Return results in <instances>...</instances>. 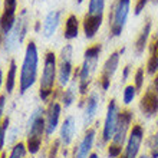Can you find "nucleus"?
I'll list each match as a JSON object with an SVG mask.
<instances>
[{
    "label": "nucleus",
    "mask_w": 158,
    "mask_h": 158,
    "mask_svg": "<svg viewBox=\"0 0 158 158\" xmlns=\"http://www.w3.org/2000/svg\"><path fill=\"white\" fill-rule=\"evenodd\" d=\"M101 52H102V45L101 43H92L88 46L83 52V62L79 68H76L73 72V81L78 83V91L81 95V99L89 94V88L94 81V73L98 66Z\"/></svg>",
    "instance_id": "obj_1"
},
{
    "label": "nucleus",
    "mask_w": 158,
    "mask_h": 158,
    "mask_svg": "<svg viewBox=\"0 0 158 158\" xmlns=\"http://www.w3.org/2000/svg\"><path fill=\"white\" fill-rule=\"evenodd\" d=\"M38 66H39V50L35 40H30L26 45L23 63L20 68L19 76V92L22 95L26 94L38 81Z\"/></svg>",
    "instance_id": "obj_2"
},
{
    "label": "nucleus",
    "mask_w": 158,
    "mask_h": 158,
    "mask_svg": "<svg viewBox=\"0 0 158 158\" xmlns=\"http://www.w3.org/2000/svg\"><path fill=\"white\" fill-rule=\"evenodd\" d=\"M58 82V56L53 50H46L43 59V69L39 79V96L43 102L53 95Z\"/></svg>",
    "instance_id": "obj_3"
},
{
    "label": "nucleus",
    "mask_w": 158,
    "mask_h": 158,
    "mask_svg": "<svg viewBox=\"0 0 158 158\" xmlns=\"http://www.w3.org/2000/svg\"><path fill=\"white\" fill-rule=\"evenodd\" d=\"M134 111L131 108H122L119 114V119H118V125L115 129L112 139L108 144V157L109 158H118L122 154V148H124L128 134L131 131L134 125Z\"/></svg>",
    "instance_id": "obj_4"
},
{
    "label": "nucleus",
    "mask_w": 158,
    "mask_h": 158,
    "mask_svg": "<svg viewBox=\"0 0 158 158\" xmlns=\"http://www.w3.org/2000/svg\"><path fill=\"white\" fill-rule=\"evenodd\" d=\"M27 138H26V147L27 152L32 155L38 154L43 144V137H46V124H45V108L38 106L30 114L27 121Z\"/></svg>",
    "instance_id": "obj_5"
},
{
    "label": "nucleus",
    "mask_w": 158,
    "mask_h": 158,
    "mask_svg": "<svg viewBox=\"0 0 158 158\" xmlns=\"http://www.w3.org/2000/svg\"><path fill=\"white\" fill-rule=\"evenodd\" d=\"M131 10V0H114L111 4V10L108 15V26H109V38H119L124 27L127 25Z\"/></svg>",
    "instance_id": "obj_6"
},
{
    "label": "nucleus",
    "mask_w": 158,
    "mask_h": 158,
    "mask_svg": "<svg viewBox=\"0 0 158 158\" xmlns=\"http://www.w3.org/2000/svg\"><path fill=\"white\" fill-rule=\"evenodd\" d=\"M105 0H89L88 12L82 19V30L86 39H94L104 22Z\"/></svg>",
    "instance_id": "obj_7"
},
{
    "label": "nucleus",
    "mask_w": 158,
    "mask_h": 158,
    "mask_svg": "<svg viewBox=\"0 0 158 158\" xmlns=\"http://www.w3.org/2000/svg\"><path fill=\"white\" fill-rule=\"evenodd\" d=\"M138 108L145 118H152L158 115V72L152 76L150 85L142 92Z\"/></svg>",
    "instance_id": "obj_8"
},
{
    "label": "nucleus",
    "mask_w": 158,
    "mask_h": 158,
    "mask_svg": "<svg viewBox=\"0 0 158 158\" xmlns=\"http://www.w3.org/2000/svg\"><path fill=\"white\" fill-rule=\"evenodd\" d=\"M73 72V48L72 45H65L58 56V85L60 91L71 82Z\"/></svg>",
    "instance_id": "obj_9"
},
{
    "label": "nucleus",
    "mask_w": 158,
    "mask_h": 158,
    "mask_svg": "<svg viewBox=\"0 0 158 158\" xmlns=\"http://www.w3.org/2000/svg\"><path fill=\"white\" fill-rule=\"evenodd\" d=\"M125 48H119V49L114 50L112 53L109 55L106 60L104 62L102 68H101L99 76H98V85L102 89V92H106L112 83V78L117 73L118 68H119V62H121V56L124 55Z\"/></svg>",
    "instance_id": "obj_10"
},
{
    "label": "nucleus",
    "mask_w": 158,
    "mask_h": 158,
    "mask_svg": "<svg viewBox=\"0 0 158 158\" xmlns=\"http://www.w3.org/2000/svg\"><path fill=\"white\" fill-rule=\"evenodd\" d=\"M121 108L118 105L117 99H109L108 105H106V114H105V119L102 124V132H101V141L104 144H109L112 139L115 129L118 125V119H119Z\"/></svg>",
    "instance_id": "obj_11"
},
{
    "label": "nucleus",
    "mask_w": 158,
    "mask_h": 158,
    "mask_svg": "<svg viewBox=\"0 0 158 158\" xmlns=\"http://www.w3.org/2000/svg\"><path fill=\"white\" fill-rule=\"evenodd\" d=\"M144 137H145V129H144L142 124L141 122H135L128 134L122 155L125 158H138L139 148H141L142 142H144Z\"/></svg>",
    "instance_id": "obj_12"
},
{
    "label": "nucleus",
    "mask_w": 158,
    "mask_h": 158,
    "mask_svg": "<svg viewBox=\"0 0 158 158\" xmlns=\"http://www.w3.org/2000/svg\"><path fill=\"white\" fill-rule=\"evenodd\" d=\"M17 0H3V10L0 13V32L2 35H9L16 25Z\"/></svg>",
    "instance_id": "obj_13"
},
{
    "label": "nucleus",
    "mask_w": 158,
    "mask_h": 158,
    "mask_svg": "<svg viewBox=\"0 0 158 158\" xmlns=\"http://www.w3.org/2000/svg\"><path fill=\"white\" fill-rule=\"evenodd\" d=\"M62 112V105L56 99L50 101L45 109V124H46V137H52L53 132L58 129L59 119Z\"/></svg>",
    "instance_id": "obj_14"
},
{
    "label": "nucleus",
    "mask_w": 158,
    "mask_h": 158,
    "mask_svg": "<svg viewBox=\"0 0 158 158\" xmlns=\"http://www.w3.org/2000/svg\"><path fill=\"white\" fill-rule=\"evenodd\" d=\"M101 105V98L96 92H89L82 99L81 106H83V125L91 127V124L95 119L98 109Z\"/></svg>",
    "instance_id": "obj_15"
},
{
    "label": "nucleus",
    "mask_w": 158,
    "mask_h": 158,
    "mask_svg": "<svg viewBox=\"0 0 158 158\" xmlns=\"http://www.w3.org/2000/svg\"><path fill=\"white\" fill-rule=\"evenodd\" d=\"M96 138V128L95 127H88L83 138L81 139V142L78 144V147H75L73 150V157L72 158H88L92 154V147L95 142Z\"/></svg>",
    "instance_id": "obj_16"
},
{
    "label": "nucleus",
    "mask_w": 158,
    "mask_h": 158,
    "mask_svg": "<svg viewBox=\"0 0 158 158\" xmlns=\"http://www.w3.org/2000/svg\"><path fill=\"white\" fill-rule=\"evenodd\" d=\"M151 29H152V22L150 17H147L141 30L138 32L137 38L134 40V52L137 56H142L148 49V43L151 40Z\"/></svg>",
    "instance_id": "obj_17"
},
{
    "label": "nucleus",
    "mask_w": 158,
    "mask_h": 158,
    "mask_svg": "<svg viewBox=\"0 0 158 158\" xmlns=\"http://www.w3.org/2000/svg\"><path fill=\"white\" fill-rule=\"evenodd\" d=\"M76 135V119L75 117H66L63 119L62 125H60V134H59V139L62 142L63 147H69L73 141V138Z\"/></svg>",
    "instance_id": "obj_18"
},
{
    "label": "nucleus",
    "mask_w": 158,
    "mask_h": 158,
    "mask_svg": "<svg viewBox=\"0 0 158 158\" xmlns=\"http://www.w3.org/2000/svg\"><path fill=\"white\" fill-rule=\"evenodd\" d=\"M147 75L154 76L158 72V38L151 36V40L148 43V59L145 65Z\"/></svg>",
    "instance_id": "obj_19"
},
{
    "label": "nucleus",
    "mask_w": 158,
    "mask_h": 158,
    "mask_svg": "<svg viewBox=\"0 0 158 158\" xmlns=\"http://www.w3.org/2000/svg\"><path fill=\"white\" fill-rule=\"evenodd\" d=\"M81 23L82 22H79L76 15H73V13L68 15V17L65 19V25H63V38L66 40H72V39L78 38Z\"/></svg>",
    "instance_id": "obj_20"
},
{
    "label": "nucleus",
    "mask_w": 158,
    "mask_h": 158,
    "mask_svg": "<svg viewBox=\"0 0 158 158\" xmlns=\"http://www.w3.org/2000/svg\"><path fill=\"white\" fill-rule=\"evenodd\" d=\"M59 23H60V12L59 10H53V12L48 13V16L45 17V22H43V29H42L43 36L45 38L53 36Z\"/></svg>",
    "instance_id": "obj_21"
},
{
    "label": "nucleus",
    "mask_w": 158,
    "mask_h": 158,
    "mask_svg": "<svg viewBox=\"0 0 158 158\" xmlns=\"http://www.w3.org/2000/svg\"><path fill=\"white\" fill-rule=\"evenodd\" d=\"M16 73H17V65L16 60L12 59L9 63V69H7V75L4 78V88L7 94H12L15 86H16Z\"/></svg>",
    "instance_id": "obj_22"
},
{
    "label": "nucleus",
    "mask_w": 158,
    "mask_h": 158,
    "mask_svg": "<svg viewBox=\"0 0 158 158\" xmlns=\"http://www.w3.org/2000/svg\"><path fill=\"white\" fill-rule=\"evenodd\" d=\"M76 101V91H75V83H72L69 88H66L65 91L60 94V102H62V108H69L73 102Z\"/></svg>",
    "instance_id": "obj_23"
},
{
    "label": "nucleus",
    "mask_w": 158,
    "mask_h": 158,
    "mask_svg": "<svg viewBox=\"0 0 158 158\" xmlns=\"http://www.w3.org/2000/svg\"><path fill=\"white\" fill-rule=\"evenodd\" d=\"M147 145H148V155H150V158H158V129L148 137Z\"/></svg>",
    "instance_id": "obj_24"
},
{
    "label": "nucleus",
    "mask_w": 158,
    "mask_h": 158,
    "mask_svg": "<svg viewBox=\"0 0 158 158\" xmlns=\"http://www.w3.org/2000/svg\"><path fill=\"white\" fill-rule=\"evenodd\" d=\"M145 68L144 66H139L137 71L134 72V86L137 88V91H142L144 89V83H145Z\"/></svg>",
    "instance_id": "obj_25"
},
{
    "label": "nucleus",
    "mask_w": 158,
    "mask_h": 158,
    "mask_svg": "<svg viewBox=\"0 0 158 158\" xmlns=\"http://www.w3.org/2000/svg\"><path fill=\"white\" fill-rule=\"evenodd\" d=\"M137 94H138L137 88L134 86L132 83H131V85H127V86L124 88V91H122V102H124L125 105H129L135 99Z\"/></svg>",
    "instance_id": "obj_26"
},
{
    "label": "nucleus",
    "mask_w": 158,
    "mask_h": 158,
    "mask_svg": "<svg viewBox=\"0 0 158 158\" xmlns=\"http://www.w3.org/2000/svg\"><path fill=\"white\" fill-rule=\"evenodd\" d=\"M26 152H27V147H26V142H17L15 144L10 151L9 157L6 155V158H25Z\"/></svg>",
    "instance_id": "obj_27"
},
{
    "label": "nucleus",
    "mask_w": 158,
    "mask_h": 158,
    "mask_svg": "<svg viewBox=\"0 0 158 158\" xmlns=\"http://www.w3.org/2000/svg\"><path fill=\"white\" fill-rule=\"evenodd\" d=\"M62 145L60 139H55L49 147V151H48V158H58V152H59V147Z\"/></svg>",
    "instance_id": "obj_28"
},
{
    "label": "nucleus",
    "mask_w": 158,
    "mask_h": 158,
    "mask_svg": "<svg viewBox=\"0 0 158 158\" xmlns=\"http://www.w3.org/2000/svg\"><path fill=\"white\" fill-rule=\"evenodd\" d=\"M150 0H135V4H134V15L138 16V15H141L142 10L145 9V6L148 4Z\"/></svg>",
    "instance_id": "obj_29"
},
{
    "label": "nucleus",
    "mask_w": 158,
    "mask_h": 158,
    "mask_svg": "<svg viewBox=\"0 0 158 158\" xmlns=\"http://www.w3.org/2000/svg\"><path fill=\"white\" fill-rule=\"evenodd\" d=\"M129 71H131V66L129 65H127V66L124 68V72H122V81H127L128 79V75H129Z\"/></svg>",
    "instance_id": "obj_30"
},
{
    "label": "nucleus",
    "mask_w": 158,
    "mask_h": 158,
    "mask_svg": "<svg viewBox=\"0 0 158 158\" xmlns=\"http://www.w3.org/2000/svg\"><path fill=\"white\" fill-rule=\"evenodd\" d=\"M3 82H4V76H3V71H2V68H0V89H2Z\"/></svg>",
    "instance_id": "obj_31"
},
{
    "label": "nucleus",
    "mask_w": 158,
    "mask_h": 158,
    "mask_svg": "<svg viewBox=\"0 0 158 158\" xmlns=\"http://www.w3.org/2000/svg\"><path fill=\"white\" fill-rule=\"evenodd\" d=\"M88 158H99V155L96 154V152H92V154L89 155V157H88Z\"/></svg>",
    "instance_id": "obj_32"
},
{
    "label": "nucleus",
    "mask_w": 158,
    "mask_h": 158,
    "mask_svg": "<svg viewBox=\"0 0 158 158\" xmlns=\"http://www.w3.org/2000/svg\"><path fill=\"white\" fill-rule=\"evenodd\" d=\"M139 158H150V155H148V154H144V155H141Z\"/></svg>",
    "instance_id": "obj_33"
},
{
    "label": "nucleus",
    "mask_w": 158,
    "mask_h": 158,
    "mask_svg": "<svg viewBox=\"0 0 158 158\" xmlns=\"http://www.w3.org/2000/svg\"><path fill=\"white\" fill-rule=\"evenodd\" d=\"M75 2H76V3H79V4H81V3H82V2H83V0H75Z\"/></svg>",
    "instance_id": "obj_34"
},
{
    "label": "nucleus",
    "mask_w": 158,
    "mask_h": 158,
    "mask_svg": "<svg viewBox=\"0 0 158 158\" xmlns=\"http://www.w3.org/2000/svg\"><path fill=\"white\" fill-rule=\"evenodd\" d=\"M0 46H2V32H0Z\"/></svg>",
    "instance_id": "obj_35"
},
{
    "label": "nucleus",
    "mask_w": 158,
    "mask_h": 158,
    "mask_svg": "<svg viewBox=\"0 0 158 158\" xmlns=\"http://www.w3.org/2000/svg\"><path fill=\"white\" fill-rule=\"evenodd\" d=\"M154 36H157V38H158V27H157V32H155V35H154Z\"/></svg>",
    "instance_id": "obj_36"
},
{
    "label": "nucleus",
    "mask_w": 158,
    "mask_h": 158,
    "mask_svg": "<svg viewBox=\"0 0 158 158\" xmlns=\"http://www.w3.org/2000/svg\"><path fill=\"white\" fill-rule=\"evenodd\" d=\"M157 129H158V115H157Z\"/></svg>",
    "instance_id": "obj_37"
},
{
    "label": "nucleus",
    "mask_w": 158,
    "mask_h": 158,
    "mask_svg": "<svg viewBox=\"0 0 158 158\" xmlns=\"http://www.w3.org/2000/svg\"><path fill=\"white\" fill-rule=\"evenodd\" d=\"M118 158H125V157H124V155H122V154H121V155H119V157H118Z\"/></svg>",
    "instance_id": "obj_38"
}]
</instances>
